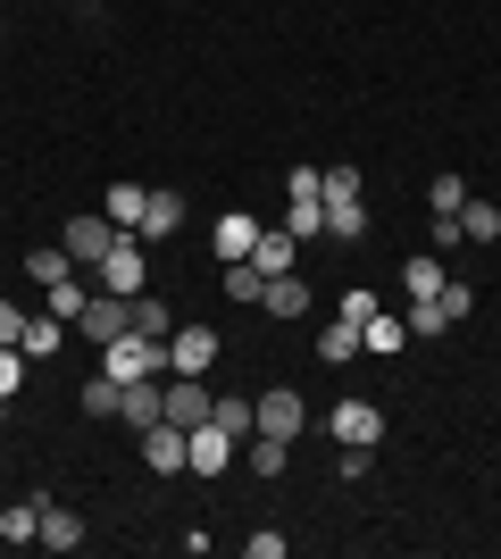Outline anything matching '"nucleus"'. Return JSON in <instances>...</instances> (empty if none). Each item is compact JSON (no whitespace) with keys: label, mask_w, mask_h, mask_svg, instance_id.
<instances>
[{"label":"nucleus","mask_w":501,"mask_h":559,"mask_svg":"<svg viewBox=\"0 0 501 559\" xmlns=\"http://www.w3.org/2000/svg\"><path fill=\"white\" fill-rule=\"evenodd\" d=\"M100 376H118V384H134V376H167V343H159V334H118V343H100Z\"/></svg>","instance_id":"obj_1"},{"label":"nucleus","mask_w":501,"mask_h":559,"mask_svg":"<svg viewBox=\"0 0 501 559\" xmlns=\"http://www.w3.org/2000/svg\"><path fill=\"white\" fill-rule=\"evenodd\" d=\"M93 284H100V293H126V301H134V293H151V259H143V234H118V242H109V259L93 267Z\"/></svg>","instance_id":"obj_2"},{"label":"nucleus","mask_w":501,"mask_h":559,"mask_svg":"<svg viewBox=\"0 0 501 559\" xmlns=\"http://www.w3.org/2000/svg\"><path fill=\"white\" fill-rule=\"evenodd\" d=\"M235 460H242V443L226 435V426H192L184 435V476H226Z\"/></svg>","instance_id":"obj_3"},{"label":"nucleus","mask_w":501,"mask_h":559,"mask_svg":"<svg viewBox=\"0 0 501 559\" xmlns=\"http://www.w3.org/2000/svg\"><path fill=\"white\" fill-rule=\"evenodd\" d=\"M118 234H126V226H109V210H84V217H68V234H59V242H68V259H75V267H100Z\"/></svg>","instance_id":"obj_4"},{"label":"nucleus","mask_w":501,"mask_h":559,"mask_svg":"<svg viewBox=\"0 0 501 559\" xmlns=\"http://www.w3.org/2000/svg\"><path fill=\"white\" fill-rule=\"evenodd\" d=\"M301 426H310V401H301V393H285V384L251 401V435H285V443H293Z\"/></svg>","instance_id":"obj_5"},{"label":"nucleus","mask_w":501,"mask_h":559,"mask_svg":"<svg viewBox=\"0 0 501 559\" xmlns=\"http://www.w3.org/2000/svg\"><path fill=\"white\" fill-rule=\"evenodd\" d=\"M210 401H217V393L201 384V376H167V409H159V418L192 435V426H210Z\"/></svg>","instance_id":"obj_6"},{"label":"nucleus","mask_w":501,"mask_h":559,"mask_svg":"<svg viewBox=\"0 0 501 559\" xmlns=\"http://www.w3.org/2000/svg\"><path fill=\"white\" fill-rule=\"evenodd\" d=\"M75 326L93 334V343H118V334H134V301H126V293H93Z\"/></svg>","instance_id":"obj_7"},{"label":"nucleus","mask_w":501,"mask_h":559,"mask_svg":"<svg viewBox=\"0 0 501 559\" xmlns=\"http://www.w3.org/2000/svg\"><path fill=\"white\" fill-rule=\"evenodd\" d=\"M210 368H217V334L210 326L167 334V376H210Z\"/></svg>","instance_id":"obj_8"},{"label":"nucleus","mask_w":501,"mask_h":559,"mask_svg":"<svg viewBox=\"0 0 501 559\" xmlns=\"http://www.w3.org/2000/svg\"><path fill=\"white\" fill-rule=\"evenodd\" d=\"M159 409H167V384L159 376H134V384H118V426H159Z\"/></svg>","instance_id":"obj_9"},{"label":"nucleus","mask_w":501,"mask_h":559,"mask_svg":"<svg viewBox=\"0 0 501 559\" xmlns=\"http://www.w3.org/2000/svg\"><path fill=\"white\" fill-rule=\"evenodd\" d=\"M326 435H334V443H368V451H377L384 443V409H377V401H343V409L326 418Z\"/></svg>","instance_id":"obj_10"},{"label":"nucleus","mask_w":501,"mask_h":559,"mask_svg":"<svg viewBox=\"0 0 501 559\" xmlns=\"http://www.w3.org/2000/svg\"><path fill=\"white\" fill-rule=\"evenodd\" d=\"M251 267H260V276H293V267H301V242H293L285 226H260V242H251Z\"/></svg>","instance_id":"obj_11"},{"label":"nucleus","mask_w":501,"mask_h":559,"mask_svg":"<svg viewBox=\"0 0 501 559\" xmlns=\"http://www.w3.org/2000/svg\"><path fill=\"white\" fill-rule=\"evenodd\" d=\"M143 467H159V476H184V426H143Z\"/></svg>","instance_id":"obj_12"},{"label":"nucleus","mask_w":501,"mask_h":559,"mask_svg":"<svg viewBox=\"0 0 501 559\" xmlns=\"http://www.w3.org/2000/svg\"><path fill=\"white\" fill-rule=\"evenodd\" d=\"M210 242H217V259H251V242H260V217L251 210H226L210 226Z\"/></svg>","instance_id":"obj_13"},{"label":"nucleus","mask_w":501,"mask_h":559,"mask_svg":"<svg viewBox=\"0 0 501 559\" xmlns=\"http://www.w3.org/2000/svg\"><path fill=\"white\" fill-rule=\"evenodd\" d=\"M235 467H251V476H285L293 467V443L285 435H242V460Z\"/></svg>","instance_id":"obj_14"},{"label":"nucleus","mask_w":501,"mask_h":559,"mask_svg":"<svg viewBox=\"0 0 501 559\" xmlns=\"http://www.w3.org/2000/svg\"><path fill=\"white\" fill-rule=\"evenodd\" d=\"M134 234H143V242L184 234V192H151V201H143V226H134Z\"/></svg>","instance_id":"obj_15"},{"label":"nucleus","mask_w":501,"mask_h":559,"mask_svg":"<svg viewBox=\"0 0 501 559\" xmlns=\"http://www.w3.org/2000/svg\"><path fill=\"white\" fill-rule=\"evenodd\" d=\"M43 293H50V318H59V326H75V318H84V301H93L100 284H93V276H75V267H68V276H59V284H43Z\"/></svg>","instance_id":"obj_16"},{"label":"nucleus","mask_w":501,"mask_h":559,"mask_svg":"<svg viewBox=\"0 0 501 559\" xmlns=\"http://www.w3.org/2000/svg\"><path fill=\"white\" fill-rule=\"evenodd\" d=\"M443 284H452V267H443V251H418V259H409V267H402V293H409V301H434Z\"/></svg>","instance_id":"obj_17"},{"label":"nucleus","mask_w":501,"mask_h":559,"mask_svg":"<svg viewBox=\"0 0 501 559\" xmlns=\"http://www.w3.org/2000/svg\"><path fill=\"white\" fill-rule=\"evenodd\" d=\"M260 309H267V318H301V309H310V284H301V276H267Z\"/></svg>","instance_id":"obj_18"},{"label":"nucleus","mask_w":501,"mask_h":559,"mask_svg":"<svg viewBox=\"0 0 501 559\" xmlns=\"http://www.w3.org/2000/svg\"><path fill=\"white\" fill-rule=\"evenodd\" d=\"M0 543H43V501H9V510H0Z\"/></svg>","instance_id":"obj_19"},{"label":"nucleus","mask_w":501,"mask_h":559,"mask_svg":"<svg viewBox=\"0 0 501 559\" xmlns=\"http://www.w3.org/2000/svg\"><path fill=\"white\" fill-rule=\"evenodd\" d=\"M409 343V326L402 318H393V309H377V318H368V326H359V350H377V359H393V350Z\"/></svg>","instance_id":"obj_20"},{"label":"nucleus","mask_w":501,"mask_h":559,"mask_svg":"<svg viewBox=\"0 0 501 559\" xmlns=\"http://www.w3.org/2000/svg\"><path fill=\"white\" fill-rule=\"evenodd\" d=\"M143 201H151V185H126V176H118V185H109V226L134 234V226H143Z\"/></svg>","instance_id":"obj_21"},{"label":"nucleus","mask_w":501,"mask_h":559,"mask_svg":"<svg viewBox=\"0 0 501 559\" xmlns=\"http://www.w3.org/2000/svg\"><path fill=\"white\" fill-rule=\"evenodd\" d=\"M43 543L50 551H75V543H84V518L59 510V501H43Z\"/></svg>","instance_id":"obj_22"},{"label":"nucleus","mask_w":501,"mask_h":559,"mask_svg":"<svg viewBox=\"0 0 501 559\" xmlns=\"http://www.w3.org/2000/svg\"><path fill=\"white\" fill-rule=\"evenodd\" d=\"M493 234H501L493 201H460V242H493Z\"/></svg>","instance_id":"obj_23"},{"label":"nucleus","mask_w":501,"mask_h":559,"mask_svg":"<svg viewBox=\"0 0 501 559\" xmlns=\"http://www.w3.org/2000/svg\"><path fill=\"white\" fill-rule=\"evenodd\" d=\"M318 359H326V368H343V359H359V326H351V318H334V326L318 334Z\"/></svg>","instance_id":"obj_24"},{"label":"nucleus","mask_w":501,"mask_h":559,"mask_svg":"<svg viewBox=\"0 0 501 559\" xmlns=\"http://www.w3.org/2000/svg\"><path fill=\"white\" fill-rule=\"evenodd\" d=\"M326 234L334 242H359L368 234V201H326Z\"/></svg>","instance_id":"obj_25"},{"label":"nucleus","mask_w":501,"mask_h":559,"mask_svg":"<svg viewBox=\"0 0 501 559\" xmlns=\"http://www.w3.org/2000/svg\"><path fill=\"white\" fill-rule=\"evenodd\" d=\"M134 334H159L167 343V334H176V309H167L159 293H134Z\"/></svg>","instance_id":"obj_26"},{"label":"nucleus","mask_w":501,"mask_h":559,"mask_svg":"<svg viewBox=\"0 0 501 559\" xmlns=\"http://www.w3.org/2000/svg\"><path fill=\"white\" fill-rule=\"evenodd\" d=\"M17 350H25V359H50V350H59V318H50V309H43V318H25Z\"/></svg>","instance_id":"obj_27"},{"label":"nucleus","mask_w":501,"mask_h":559,"mask_svg":"<svg viewBox=\"0 0 501 559\" xmlns=\"http://www.w3.org/2000/svg\"><path fill=\"white\" fill-rule=\"evenodd\" d=\"M285 234H293V242L326 234V201H285Z\"/></svg>","instance_id":"obj_28"},{"label":"nucleus","mask_w":501,"mask_h":559,"mask_svg":"<svg viewBox=\"0 0 501 559\" xmlns=\"http://www.w3.org/2000/svg\"><path fill=\"white\" fill-rule=\"evenodd\" d=\"M68 267H75V259H68V242H43V251L25 259V276H34V284H59Z\"/></svg>","instance_id":"obj_29"},{"label":"nucleus","mask_w":501,"mask_h":559,"mask_svg":"<svg viewBox=\"0 0 501 559\" xmlns=\"http://www.w3.org/2000/svg\"><path fill=\"white\" fill-rule=\"evenodd\" d=\"M75 401H84V418H118V376H93Z\"/></svg>","instance_id":"obj_30"},{"label":"nucleus","mask_w":501,"mask_h":559,"mask_svg":"<svg viewBox=\"0 0 501 559\" xmlns=\"http://www.w3.org/2000/svg\"><path fill=\"white\" fill-rule=\"evenodd\" d=\"M210 426H226V435L242 443V435H251V393L242 401H210Z\"/></svg>","instance_id":"obj_31"},{"label":"nucleus","mask_w":501,"mask_h":559,"mask_svg":"<svg viewBox=\"0 0 501 559\" xmlns=\"http://www.w3.org/2000/svg\"><path fill=\"white\" fill-rule=\"evenodd\" d=\"M260 267H251V259H226V293H235V301H260Z\"/></svg>","instance_id":"obj_32"},{"label":"nucleus","mask_w":501,"mask_h":559,"mask_svg":"<svg viewBox=\"0 0 501 559\" xmlns=\"http://www.w3.org/2000/svg\"><path fill=\"white\" fill-rule=\"evenodd\" d=\"M402 326H409V334H452V318H443V301H409Z\"/></svg>","instance_id":"obj_33"},{"label":"nucleus","mask_w":501,"mask_h":559,"mask_svg":"<svg viewBox=\"0 0 501 559\" xmlns=\"http://www.w3.org/2000/svg\"><path fill=\"white\" fill-rule=\"evenodd\" d=\"M427 201H434V217H460V201H468V185H460V176H434V185H427Z\"/></svg>","instance_id":"obj_34"},{"label":"nucleus","mask_w":501,"mask_h":559,"mask_svg":"<svg viewBox=\"0 0 501 559\" xmlns=\"http://www.w3.org/2000/svg\"><path fill=\"white\" fill-rule=\"evenodd\" d=\"M25 368H34V359H25L17 343H0V401H9V393H17V384H25Z\"/></svg>","instance_id":"obj_35"},{"label":"nucleus","mask_w":501,"mask_h":559,"mask_svg":"<svg viewBox=\"0 0 501 559\" xmlns=\"http://www.w3.org/2000/svg\"><path fill=\"white\" fill-rule=\"evenodd\" d=\"M318 185H326L318 167H293V176H285V201H326V192H318Z\"/></svg>","instance_id":"obj_36"},{"label":"nucleus","mask_w":501,"mask_h":559,"mask_svg":"<svg viewBox=\"0 0 501 559\" xmlns=\"http://www.w3.org/2000/svg\"><path fill=\"white\" fill-rule=\"evenodd\" d=\"M434 301H443V318H452V326H460V318H468V309H477V293H468V284H443V293H434Z\"/></svg>","instance_id":"obj_37"},{"label":"nucleus","mask_w":501,"mask_h":559,"mask_svg":"<svg viewBox=\"0 0 501 559\" xmlns=\"http://www.w3.org/2000/svg\"><path fill=\"white\" fill-rule=\"evenodd\" d=\"M318 192H326V201H359V167H326V185H318Z\"/></svg>","instance_id":"obj_38"},{"label":"nucleus","mask_w":501,"mask_h":559,"mask_svg":"<svg viewBox=\"0 0 501 559\" xmlns=\"http://www.w3.org/2000/svg\"><path fill=\"white\" fill-rule=\"evenodd\" d=\"M377 309H384L377 293H343V309H334V318H351V326H368V318H377Z\"/></svg>","instance_id":"obj_39"},{"label":"nucleus","mask_w":501,"mask_h":559,"mask_svg":"<svg viewBox=\"0 0 501 559\" xmlns=\"http://www.w3.org/2000/svg\"><path fill=\"white\" fill-rule=\"evenodd\" d=\"M17 334H25V309H9V301H0V343H17Z\"/></svg>","instance_id":"obj_40"},{"label":"nucleus","mask_w":501,"mask_h":559,"mask_svg":"<svg viewBox=\"0 0 501 559\" xmlns=\"http://www.w3.org/2000/svg\"><path fill=\"white\" fill-rule=\"evenodd\" d=\"M0 418H9V401H0Z\"/></svg>","instance_id":"obj_41"}]
</instances>
